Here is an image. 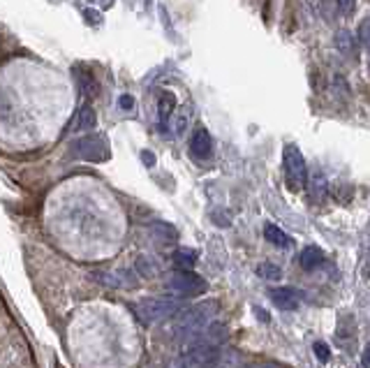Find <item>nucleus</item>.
<instances>
[{
    "label": "nucleus",
    "mask_w": 370,
    "mask_h": 368,
    "mask_svg": "<svg viewBox=\"0 0 370 368\" xmlns=\"http://www.w3.org/2000/svg\"><path fill=\"white\" fill-rule=\"evenodd\" d=\"M72 156L86 163H105L109 160V141L102 134H84L72 144Z\"/></svg>",
    "instance_id": "nucleus-5"
},
{
    "label": "nucleus",
    "mask_w": 370,
    "mask_h": 368,
    "mask_svg": "<svg viewBox=\"0 0 370 368\" xmlns=\"http://www.w3.org/2000/svg\"><path fill=\"white\" fill-rule=\"evenodd\" d=\"M137 271H139V276H144V278H155L157 276V271H160V267H157V262L151 260V258H139L137 260Z\"/></svg>",
    "instance_id": "nucleus-17"
},
{
    "label": "nucleus",
    "mask_w": 370,
    "mask_h": 368,
    "mask_svg": "<svg viewBox=\"0 0 370 368\" xmlns=\"http://www.w3.org/2000/svg\"><path fill=\"white\" fill-rule=\"evenodd\" d=\"M218 313V301H201L197 306H190L187 310H180L176 322V336L180 338H194L197 334L204 331L211 324V319Z\"/></svg>",
    "instance_id": "nucleus-1"
},
{
    "label": "nucleus",
    "mask_w": 370,
    "mask_h": 368,
    "mask_svg": "<svg viewBox=\"0 0 370 368\" xmlns=\"http://www.w3.org/2000/svg\"><path fill=\"white\" fill-rule=\"evenodd\" d=\"M141 158H144V160H146V165H148V167H153V163H155V158H153V153H151V151H144V156H141Z\"/></svg>",
    "instance_id": "nucleus-26"
},
{
    "label": "nucleus",
    "mask_w": 370,
    "mask_h": 368,
    "mask_svg": "<svg viewBox=\"0 0 370 368\" xmlns=\"http://www.w3.org/2000/svg\"><path fill=\"white\" fill-rule=\"evenodd\" d=\"M269 297L273 301V306L280 310H296L301 306V297H298V292L294 287H273L269 292Z\"/></svg>",
    "instance_id": "nucleus-8"
},
{
    "label": "nucleus",
    "mask_w": 370,
    "mask_h": 368,
    "mask_svg": "<svg viewBox=\"0 0 370 368\" xmlns=\"http://www.w3.org/2000/svg\"><path fill=\"white\" fill-rule=\"evenodd\" d=\"M264 236H266V241L273 243V246H278V248H289V246H292V239H289L278 225H271V222H266V225H264Z\"/></svg>",
    "instance_id": "nucleus-14"
},
{
    "label": "nucleus",
    "mask_w": 370,
    "mask_h": 368,
    "mask_svg": "<svg viewBox=\"0 0 370 368\" xmlns=\"http://www.w3.org/2000/svg\"><path fill=\"white\" fill-rule=\"evenodd\" d=\"M95 278L107 287H112V290H123V287H135L137 285V278L130 274V271H109V274H105V271H98Z\"/></svg>",
    "instance_id": "nucleus-9"
},
{
    "label": "nucleus",
    "mask_w": 370,
    "mask_h": 368,
    "mask_svg": "<svg viewBox=\"0 0 370 368\" xmlns=\"http://www.w3.org/2000/svg\"><path fill=\"white\" fill-rule=\"evenodd\" d=\"M322 262H324V253H322V248H317V246L303 248L301 255H298V264H301V267H303L305 271L317 269Z\"/></svg>",
    "instance_id": "nucleus-11"
},
{
    "label": "nucleus",
    "mask_w": 370,
    "mask_h": 368,
    "mask_svg": "<svg viewBox=\"0 0 370 368\" xmlns=\"http://www.w3.org/2000/svg\"><path fill=\"white\" fill-rule=\"evenodd\" d=\"M282 165H285V176H287V186L289 190H298L305 188L308 183V167H305V160L301 148L296 144H287L285 146V153H282Z\"/></svg>",
    "instance_id": "nucleus-3"
},
{
    "label": "nucleus",
    "mask_w": 370,
    "mask_h": 368,
    "mask_svg": "<svg viewBox=\"0 0 370 368\" xmlns=\"http://www.w3.org/2000/svg\"><path fill=\"white\" fill-rule=\"evenodd\" d=\"M153 231H157V236L164 239V241H169V243H174L176 239H178L176 229L171 227V225H167V222H155V225H153Z\"/></svg>",
    "instance_id": "nucleus-18"
},
{
    "label": "nucleus",
    "mask_w": 370,
    "mask_h": 368,
    "mask_svg": "<svg viewBox=\"0 0 370 368\" xmlns=\"http://www.w3.org/2000/svg\"><path fill=\"white\" fill-rule=\"evenodd\" d=\"M132 308H135V313L141 322L155 324L178 315L180 308H183V301H180V297H146L137 301Z\"/></svg>",
    "instance_id": "nucleus-2"
},
{
    "label": "nucleus",
    "mask_w": 370,
    "mask_h": 368,
    "mask_svg": "<svg viewBox=\"0 0 370 368\" xmlns=\"http://www.w3.org/2000/svg\"><path fill=\"white\" fill-rule=\"evenodd\" d=\"M248 368H259V366H248Z\"/></svg>",
    "instance_id": "nucleus-27"
},
{
    "label": "nucleus",
    "mask_w": 370,
    "mask_h": 368,
    "mask_svg": "<svg viewBox=\"0 0 370 368\" xmlns=\"http://www.w3.org/2000/svg\"><path fill=\"white\" fill-rule=\"evenodd\" d=\"M187 125V116H178L176 118V132H183Z\"/></svg>",
    "instance_id": "nucleus-24"
},
{
    "label": "nucleus",
    "mask_w": 370,
    "mask_h": 368,
    "mask_svg": "<svg viewBox=\"0 0 370 368\" xmlns=\"http://www.w3.org/2000/svg\"><path fill=\"white\" fill-rule=\"evenodd\" d=\"M190 153L197 160H209L213 156V139H211V134L206 127H197L190 137Z\"/></svg>",
    "instance_id": "nucleus-7"
},
{
    "label": "nucleus",
    "mask_w": 370,
    "mask_h": 368,
    "mask_svg": "<svg viewBox=\"0 0 370 368\" xmlns=\"http://www.w3.org/2000/svg\"><path fill=\"white\" fill-rule=\"evenodd\" d=\"M361 364H364V368H370V343H368V348L364 350V357H361Z\"/></svg>",
    "instance_id": "nucleus-25"
},
{
    "label": "nucleus",
    "mask_w": 370,
    "mask_h": 368,
    "mask_svg": "<svg viewBox=\"0 0 370 368\" xmlns=\"http://www.w3.org/2000/svg\"><path fill=\"white\" fill-rule=\"evenodd\" d=\"M350 42H352V35L348 33V30H341V33L336 35V46L345 53H350V49H352Z\"/></svg>",
    "instance_id": "nucleus-19"
},
{
    "label": "nucleus",
    "mask_w": 370,
    "mask_h": 368,
    "mask_svg": "<svg viewBox=\"0 0 370 368\" xmlns=\"http://www.w3.org/2000/svg\"><path fill=\"white\" fill-rule=\"evenodd\" d=\"M359 39H361V44L368 49V53H370V19H366L359 26Z\"/></svg>",
    "instance_id": "nucleus-20"
},
{
    "label": "nucleus",
    "mask_w": 370,
    "mask_h": 368,
    "mask_svg": "<svg viewBox=\"0 0 370 368\" xmlns=\"http://www.w3.org/2000/svg\"><path fill=\"white\" fill-rule=\"evenodd\" d=\"M338 10H341L343 17H350V14L354 12V5H357V0H336Z\"/></svg>",
    "instance_id": "nucleus-22"
},
{
    "label": "nucleus",
    "mask_w": 370,
    "mask_h": 368,
    "mask_svg": "<svg viewBox=\"0 0 370 368\" xmlns=\"http://www.w3.org/2000/svg\"><path fill=\"white\" fill-rule=\"evenodd\" d=\"M220 359V345L216 343H197L180 357L178 368H213Z\"/></svg>",
    "instance_id": "nucleus-6"
},
{
    "label": "nucleus",
    "mask_w": 370,
    "mask_h": 368,
    "mask_svg": "<svg viewBox=\"0 0 370 368\" xmlns=\"http://www.w3.org/2000/svg\"><path fill=\"white\" fill-rule=\"evenodd\" d=\"M174 111H176L174 93H162L160 100H157V118H160V125H167Z\"/></svg>",
    "instance_id": "nucleus-12"
},
{
    "label": "nucleus",
    "mask_w": 370,
    "mask_h": 368,
    "mask_svg": "<svg viewBox=\"0 0 370 368\" xmlns=\"http://www.w3.org/2000/svg\"><path fill=\"white\" fill-rule=\"evenodd\" d=\"M174 262L178 269H192L197 264V250H192V248H178L174 253Z\"/></svg>",
    "instance_id": "nucleus-15"
},
{
    "label": "nucleus",
    "mask_w": 370,
    "mask_h": 368,
    "mask_svg": "<svg viewBox=\"0 0 370 368\" xmlns=\"http://www.w3.org/2000/svg\"><path fill=\"white\" fill-rule=\"evenodd\" d=\"M95 125H98L95 109H93L91 105H84L81 109L77 111L72 123L67 125V130L70 132H91V130H95Z\"/></svg>",
    "instance_id": "nucleus-10"
},
{
    "label": "nucleus",
    "mask_w": 370,
    "mask_h": 368,
    "mask_svg": "<svg viewBox=\"0 0 370 368\" xmlns=\"http://www.w3.org/2000/svg\"><path fill=\"white\" fill-rule=\"evenodd\" d=\"M257 276L259 278H266V281H280V278H282V269L278 267V264L262 262V264H257Z\"/></svg>",
    "instance_id": "nucleus-16"
},
{
    "label": "nucleus",
    "mask_w": 370,
    "mask_h": 368,
    "mask_svg": "<svg viewBox=\"0 0 370 368\" xmlns=\"http://www.w3.org/2000/svg\"><path fill=\"white\" fill-rule=\"evenodd\" d=\"M169 290L178 294L180 299H190L199 297L209 290V283L204 281L199 274H194L192 269H178L174 271V276L169 278Z\"/></svg>",
    "instance_id": "nucleus-4"
},
{
    "label": "nucleus",
    "mask_w": 370,
    "mask_h": 368,
    "mask_svg": "<svg viewBox=\"0 0 370 368\" xmlns=\"http://www.w3.org/2000/svg\"><path fill=\"white\" fill-rule=\"evenodd\" d=\"M312 352H315V357L319 359V362H329V357H331V352H329V345L326 343H315L312 345Z\"/></svg>",
    "instance_id": "nucleus-21"
},
{
    "label": "nucleus",
    "mask_w": 370,
    "mask_h": 368,
    "mask_svg": "<svg viewBox=\"0 0 370 368\" xmlns=\"http://www.w3.org/2000/svg\"><path fill=\"white\" fill-rule=\"evenodd\" d=\"M336 341L341 343L345 350H350L352 343L357 341V326H354V322H352L350 317H343L341 326L336 329Z\"/></svg>",
    "instance_id": "nucleus-13"
},
{
    "label": "nucleus",
    "mask_w": 370,
    "mask_h": 368,
    "mask_svg": "<svg viewBox=\"0 0 370 368\" xmlns=\"http://www.w3.org/2000/svg\"><path fill=\"white\" fill-rule=\"evenodd\" d=\"M132 105H135L132 95H121V100H118V107H121V109H132Z\"/></svg>",
    "instance_id": "nucleus-23"
}]
</instances>
